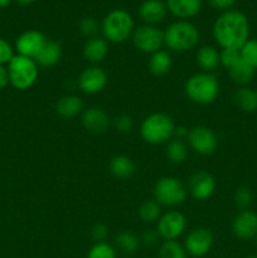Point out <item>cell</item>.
I'll return each instance as SVG.
<instances>
[{
  "label": "cell",
  "mask_w": 257,
  "mask_h": 258,
  "mask_svg": "<svg viewBox=\"0 0 257 258\" xmlns=\"http://www.w3.org/2000/svg\"><path fill=\"white\" fill-rule=\"evenodd\" d=\"M213 37L222 49H241L249 39V23L239 10H226L213 24Z\"/></svg>",
  "instance_id": "6da1fadb"
},
{
  "label": "cell",
  "mask_w": 257,
  "mask_h": 258,
  "mask_svg": "<svg viewBox=\"0 0 257 258\" xmlns=\"http://www.w3.org/2000/svg\"><path fill=\"white\" fill-rule=\"evenodd\" d=\"M185 96L197 105H209L219 95V82L213 73L198 72L190 76L184 85Z\"/></svg>",
  "instance_id": "7a4b0ae2"
},
{
  "label": "cell",
  "mask_w": 257,
  "mask_h": 258,
  "mask_svg": "<svg viewBox=\"0 0 257 258\" xmlns=\"http://www.w3.org/2000/svg\"><path fill=\"white\" fill-rule=\"evenodd\" d=\"M199 30L188 20L171 23L164 30V45L171 52L184 53L193 49L199 43Z\"/></svg>",
  "instance_id": "3957f363"
},
{
  "label": "cell",
  "mask_w": 257,
  "mask_h": 258,
  "mask_svg": "<svg viewBox=\"0 0 257 258\" xmlns=\"http://www.w3.org/2000/svg\"><path fill=\"white\" fill-rule=\"evenodd\" d=\"M175 122L164 112H154L146 116L140 126V135L145 143L150 145H160L169 143L174 138Z\"/></svg>",
  "instance_id": "277c9868"
},
{
  "label": "cell",
  "mask_w": 257,
  "mask_h": 258,
  "mask_svg": "<svg viewBox=\"0 0 257 258\" xmlns=\"http://www.w3.org/2000/svg\"><path fill=\"white\" fill-rule=\"evenodd\" d=\"M135 30V23L133 17L123 9H113L103 18L101 23V32L107 42L120 43L126 42L131 38Z\"/></svg>",
  "instance_id": "5b68a950"
},
{
  "label": "cell",
  "mask_w": 257,
  "mask_h": 258,
  "mask_svg": "<svg viewBox=\"0 0 257 258\" xmlns=\"http://www.w3.org/2000/svg\"><path fill=\"white\" fill-rule=\"evenodd\" d=\"M8 75L9 83L19 91L29 90L37 82L39 76V66L32 58L15 54L13 59L8 63Z\"/></svg>",
  "instance_id": "8992f818"
},
{
  "label": "cell",
  "mask_w": 257,
  "mask_h": 258,
  "mask_svg": "<svg viewBox=\"0 0 257 258\" xmlns=\"http://www.w3.org/2000/svg\"><path fill=\"white\" fill-rule=\"evenodd\" d=\"M153 194L161 207H178L188 198V188L175 176H163L154 185Z\"/></svg>",
  "instance_id": "52a82bcc"
},
{
  "label": "cell",
  "mask_w": 257,
  "mask_h": 258,
  "mask_svg": "<svg viewBox=\"0 0 257 258\" xmlns=\"http://www.w3.org/2000/svg\"><path fill=\"white\" fill-rule=\"evenodd\" d=\"M131 40L139 52L153 54L160 50L164 45V30L159 29L155 25H140L135 28Z\"/></svg>",
  "instance_id": "ba28073f"
},
{
  "label": "cell",
  "mask_w": 257,
  "mask_h": 258,
  "mask_svg": "<svg viewBox=\"0 0 257 258\" xmlns=\"http://www.w3.org/2000/svg\"><path fill=\"white\" fill-rule=\"evenodd\" d=\"M186 228V218L181 212L168 211L156 222V232L164 241H176Z\"/></svg>",
  "instance_id": "9c48e42d"
},
{
  "label": "cell",
  "mask_w": 257,
  "mask_h": 258,
  "mask_svg": "<svg viewBox=\"0 0 257 258\" xmlns=\"http://www.w3.org/2000/svg\"><path fill=\"white\" fill-rule=\"evenodd\" d=\"M214 243V236L208 228L198 227L189 232L184 239V248L186 253L194 258H204L212 249Z\"/></svg>",
  "instance_id": "30bf717a"
},
{
  "label": "cell",
  "mask_w": 257,
  "mask_h": 258,
  "mask_svg": "<svg viewBox=\"0 0 257 258\" xmlns=\"http://www.w3.org/2000/svg\"><path fill=\"white\" fill-rule=\"evenodd\" d=\"M188 144L194 153L199 155H212L218 148V139L216 134L207 126H194L189 130Z\"/></svg>",
  "instance_id": "8fae6325"
},
{
  "label": "cell",
  "mask_w": 257,
  "mask_h": 258,
  "mask_svg": "<svg viewBox=\"0 0 257 258\" xmlns=\"http://www.w3.org/2000/svg\"><path fill=\"white\" fill-rule=\"evenodd\" d=\"M108 82L107 73L98 66L85 68L78 76V87L86 95H97L105 90Z\"/></svg>",
  "instance_id": "7c38bea8"
},
{
  "label": "cell",
  "mask_w": 257,
  "mask_h": 258,
  "mask_svg": "<svg viewBox=\"0 0 257 258\" xmlns=\"http://www.w3.org/2000/svg\"><path fill=\"white\" fill-rule=\"evenodd\" d=\"M47 37L37 29H30L23 32L15 40V49L18 54L35 59L40 50L47 43Z\"/></svg>",
  "instance_id": "4fadbf2b"
},
{
  "label": "cell",
  "mask_w": 257,
  "mask_h": 258,
  "mask_svg": "<svg viewBox=\"0 0 257 258\" xmlns=\"http://www.w3.org/2000/svg\"><path fill=\"white\" fill-rule=\"evenodd\" d=\"M217 183L214 176L206 170H198L190 176L188 183V193L197 201H207L214 194Z\"/></svg>",
  "instance_id": "5bb4252c"
},
{
  "label": "cell",
  "mask_w": 257,
  "mask_h": 258,
  "mask_svg": "<svg viewBox=\"0 0 257 258\" xmlns=\"http://www.w3.org/2000/svg\"><path fill=\"white\" fill-rule=\"evenodd\" d=\"M232 231L238 239L249 241L257 236V213L249 209L241 211L232 222Z\"/></svg>",
  "instance_id": "9a60e30c"
},
{
  "label": "cell",
  "mask_w": 257,
  "mask_h": 258,
  "mask_svg": "<svg viewBox=\"0 0 257 258\" xmlns=\"http://www.w3.org/2000/svg\"><path fill=\"white\" fill-rule=\"evenodd\" d=\"M82 126L92 134H103L111 125V118L105 110L100 107H88L81 113Z\"/></svg>",
  "instance_id": "2e32d148"
},
{
  "label": "cell",
  "mask_w": 257,
  "mask_h": 258,
  "mask_svg": "<svg viewBox=\"0 0 257 258\" xmlns=\"http://www.w3.org/2000/svg\"><path fill=\"white\" fill-rule=\"evenodd\" d=\"M168 13L166 4L161 0H144L139 7V15L145 24L156 25L163 22Z\"/></svg>",
  "instance_id": "e0dca14e"
},
{
  "label": "cell",
  "mask_w": 257,
  "mask_h": 258,
  "mask_svg": "<svg viewBox=\"0 0 257 258\" xmlns=\"http://www.w3.org/2000/svg\"><path fill=\"white\" fill-rule=\"evenodd\" d=\"M108 54V42L105 38L93 37L86 40L83 45V57L86 60L96 66L101 63Z\"/></svg>",
  "instance_id": "ac0fdd59"
},
{
  "label": "cell",
  "mask_w": 257,
  "mask_h": 258,
  "mask_svg": "<svg viewBox=\"0 0 257 258\" xmlns=\"http://www.w3.org/2000/svg\"><path fill=\"white\" fill-rule=\"evenodd\" d=\"M166 8L180 20L196 17L202 9V0H166Z\"/></svg>",
  "instance_id": "d6986e66"
},
{
  "label": "cell",
  "mask_w": 257,
  "mask_h": 258,
  "mask_svg": "<svg viewBox=\"0 0 257 258\" xmlns=\"http://www.w3.org/2000/svg\"><path fill=\"white\" fill-rule=\"evenodd\" d=\"M55 111L63 118H73L83 112V101L76 95L62 96L55 103Z\"/></svg>",
  "instance_id": "ffe728a7"
},
{
  "label": "cell",
  "mask_w": 257,
  "mask_h": 258,
  "mask_svg": "<svg viewBox=\"0 0 257 258\" xmlns=\"http://www.w3.org/2000/svg\"><path fill=\"white\" fill-rule=\"evenodd\" d=\"M60 57H62V47H60L59 43L55 42V40L48 39L43 49L40 50V53L35 57L34 60L39 67L50 68L58 64Z\"/></svg>",
  "instance_id": "44dd1931"
},
{
  "label": "cell",
  "mask_w": 257,
  "mask_h": 258,
  "mask_svg": "<svg viewBox=\"0 0 257 258\" xmlns=\"http://www.w3.org/2000/svg\"><path fill=\"white\" fill-rule=\"evenodd\" d=\"M197 64L199 68H202L203 72L212 73L214 70L219 67L221 64V57L219 52L212 45H203L197 50L196 55Z\"/></svg>",
  "instance_id": "7402d4cb"
},
{
  "label": "cell",
  "mask_w": 257,
  "mask_h": 258,
  "mask_svg": "<svg viewBox=\"0 0 257 258\" xmlns=\"http://www.w3.org/2000/svg\"><path fill=\"white\" fill-rule=\"evenodd\" d=\"M173 64V58L168 50L160 49L150 54L149 59V72L156 77H163L170 71Z\"/></svg>",
  "instance_id": "603a6c76"
},
{
  "label": "cell",
  "mask_w": 257,
  "mask_h": 258,
  "mask_svg": "<svg viewBox=\"0 0 257 258\" xmlns=\"http://www.w3.org/2000/svg\"><path fill=\"white\" fill-rule=\"evenodd\" d=\"M111 174L118 179H128L135 173V164L126 155H116L110 161Z\"/></svg>",
  "instance_id": "cb8c5ba5"
},
{
  "label": "cell",
  "mask_w": 257,
  "mask_h": 258,
  "mask_svg": "<svg viewBox=\"0 0 257 258\" xmlns=\"http://www.w3.org/2000/svg\"><path fill=\"white\" fill-rule=\"evenodd\" d=\"M234 102L243 112H254L257 110V91L249 87H239L234 93Z\"/></svg>",
  "instance_id": "d4e9b609"
},
{
  "label": "cell",
  "mask_w": 257,
  "mask_h": 258,
  "mask_svg": "<svg viewBox=\"0 0 257 258\" xmlns=\"http://www.w3.org/2000/svg\"><path fill=\"white\" fill-rule=\"evenodd\" d=\"M254 68H252L248 63L244 62L243 59H241L239 62H237L236 64L232 68H229L228 73L231 80L233 81L236 85L244 87V86L248 85L252 81V78L254 77Z\"/></svg>",
  "instance_id": "484cf974"
},
{
  "label": "cell",
  "mask_w": 257,
  "mask_h": 258,
  "mask_svg": "<svg viewBox=\"0 0 257 258\" xmlns=\"http://www.w3.org/2000/svg\"><path fill=\"white\" fill-rule=\"evenodd\" d=\"M165 155L168 160L173 164H183L188 159L189 149L183 140L171 139L165 148Z\"/></svg>",
  "instance_id": "4316f807"
},
{
  "label": "cell",
  "mask_w": 257,
  "mask_h": 258,
  "mask_svg": "<svg viewBox=\"0 0 257 258\" xmlns=\"http://www.w3.org/2000/svg\"><path fill=\"white\" fill-rule=\"evenodd\" d=\"M115 243L121 252L126 254H133L138 251L141 242L140 238L133 232L122 231L116 236Z\"/></svg>",
  "instance_id": "83f0119b"
},
{
  "label": "cell",
  "mask_w": 257,
  "mask_h": 258,
  "mask_svg": "<svg viewBox=\"0 0 257 258\" xmlns=\"http://www.w3.org/2000/svg\"><path fill=\"white\" fill-rule=\"evenodd\" d=\"M139 218L144 222V223H154L158 222L159 218L161 217V206L155 201V199H148V201L143 202L141 206L139 207Z\"/></svg>",
  "instance_id": "f1b7e54d"
},
{
  "label": "cell",
  "mask_w": 257,
  "mask_h": 258,
  "mask_svg": "<svg viewBox=\"0 0 257 258\" xmlns=\"http://www.w3.org/2000/svg\"><path fill=\"white\" fill-rule=\"evenodd\" d=\"M185 248L178 241H164L159 248L158 258H188Z\"/></svg>",
  "instance_id": "f546056e"
},
{
  "label": "cell",
  "mask_w": 257,
  "mask_h": 258,
  "mask_svg": "<svg viewBox=\"0 0 257 258\" xmlns=\"http://www.w3.org/2000/svg\"><path fill=\"white\" fill-rule=\"evenodd\" d=\"M101 29V24L98 23V20L93 17H83L82 19L78 23V30L81 32V34L83 37H86L87 39L93 37H97L98 32Z\"/></svg>",
  "instance_id": "4dcf8cb0"
},
{
  "label": "cell",
  "mask_w": 257,
  "mask_h": 258,
  "mask_svg": "<svg viewBox=\"0 0 257 258\" xmlns=\"http://www.w3.org/2000/svg\"><path fill=\"white\" fill-rule=\"evenodd\" d=\"M87 258H116V249L107 242H98L91 247Z\"/></svg>",
  "instance_id": "1f68e13d"
},
{
  "label": "cell",
  "mask_w": 257,
  "mask_h": 258,
  "mask_svg": "<svg viewBox=\"0 0 257 258\" xmlns=\"http://www.w3.org/2000/svg\"><path fill=\"white\" fill-rule=\"evenodd\" d=\"M242 59L257 70V39H248L239 49Z\"/></svg>",
  "instance_id": "d6a6232c"
},
{
  "label": "cell",
  "mask_w": 257,
  "mask_h": 258,
  "mask_svg": "<svg viewBox=\"0 0 257 258\" xmlns=\"http://www.w3.org/2000/svg\"><path fill=\"white\" fill-rule=\"evenodd\" d=\"M234 204L238 207L239 209L244 211V209H248V207L251 206L252 202H253V193L249 188L247 186H239L236 191H234L233 196Z\"/></svg>",
  "instance_id": "836d02e7"
},
{
  "label": "cell",
  "mask_w": 257,
  "mask_h": 258,
  "mask_svg": "<svg viewBox=\"0 0 257 258\" xmlns=\"http://www.w3.org/2000/svg\"><path fill=\"white\" fill-rule=\"evenodd\" d=\"M219 57H221V64L227 70L232 68L242 59L241 52L238 49H222L219 52Z\"/></svg>",
  "instance_id": "e575fe53"
},
{
  "label": "cell",
  "mask_w": 257,
  "mask_h": 258,
  "mask_svg": "<svg viewBox=\"0 0 257 258\" xmlns=\"http://www.w3.org/2000/svg\"><path fill=\"white\" fill-rule=\"evenodd\" d=\"M113 127L121 134H128L133 131L134 128V120L130 115L126 113H121V115L116 116L113 120Z\"/></svg>",
  "instance_id": "d590c367"
},
{
  "label": "cell",
  "mask_w": 257,
  "mask_h": 258,
  "mask_svg": "<svg viewBox=\"0 0 257 258\" xmlns=\"http://www.w3.org/2000/svg\"><path fill=\"white\" fill-rule=\"evenodd\" d=\"M14 55V49H13L12 44L4 38H0V64H8Z\"/></svg>",
  "instance_id": "8d00e7d4"
},
{
  "label": "cell",
  "mask_w": 257,
  "mask_h": 258,
  "mask_svg": "<svg viewBox=\"0 0 257 258\" xmlns=\"http://www.w3.org/2000/svg\"><path fill=\"white\" fill-rule=\"evenodd\" d=\"M108 233V227L103 223H96L95 226L91 228V237L95 241V243H98V242H106L107 239Z\"/></svg>",
  "instance_id": "74e56055"
},
{
  "label": "cell",
  "mask_w": 257,
  "mask_h": 258,
  "mask_svg": "<svg viewBox=\"0 0 257 258\" xmlns=\"http://www.w3.org/2000/svg\"><path fill=\"white\" fill-rule=\"evenodd\" d=\"M159 234L156 232V229H145V231L141 233L140 236V242L145 246L151 247V246H155L159 241Z\"/></svg>",
  "instance_id": "f35d334b"
},
{
  "label": "cell",
  "mask_w": 257,
  "mask_h": 258,
  "mask_svg": "<svg viewBox=\"0 0 257 258\" xmlns=\"http://www.w3.org/2000/svg\"><path fill=\"white\" fill-rule=\"evenodd\" d=\"M237 0H209L211 5L218 10H231V8L236 4Z\"/></svg>",
  "instance_id": "ab89813d"
},
{
  "label": "cell",
  "mask_w": 257,
  "mask_h": 258,
  "mask_svg": "<svg viewBox=\"0 0 257 258\" xmlns=\"http://www.w3.org/2000/svg\"><path fill=\"white\" fill-rule=\"evenodd\" d=\"M9 83V75H8V68L5 66L0 64V90L7 87Z\"/></svg>",
  "instance_id": "60d3db41"
},
{
  "label": "cell",
  "mask_w": 257,
  "mask_h": 258,
  "mask_svg": "<svg viewBox=\"0 0 257 258\" xmlns=\"http://www.w3.org/2000/svg\"><path fill=\"white\" fill-rule=\"evenodd\" d=\"M188 135H189V130L185 127V126H176L174 136H175L178 140H184V139H188Z\"/></svg>",
  "instance_id": "b9f144b4"
},
{
  "label": "cell",
  "mask_w": 257,
  "mask_h": 258,
  "mask_svg": "<svg viewBox=\"0 0 257 258\" xmlns=\"http://www.w3.org/2000/svg\"><path fill=\"white\" fill-rule=\"evenodd\" d=\"M13 0H0V9H4V8H8L10 4H12Z\"/></svg>",
  "instance_id": "7bdbcfd3"
},
{
  "label": "cell",
  "mask_w": 257,
  "mask_h": 258,
  "mask_svg": "<svg viewBox=\"0 0 257 258\" xmlns=\"http://www.w3.org/2000/svg\"><path fill=\"white\" fill-rule=\"evenodd\" d=\"M15 2L19 3L20 5H30L34 2H37V0H15Z\"/></svg>",
  "instance_id": "ee69618b"
},
{
  "label": "cell",
  "mask_w": 257,
  "mask_h": 258,
  "mask_svg": "<svg viewBox=\"0 0 257 258\" xmlns=\"http://www.w3.org/2000/svg\"><path fill=\"white\" fill-rule=\"evenodd\" d=\"M246 258H257V254H251V256L246 257Z\"/></svg>",
  "instance_id": "f6af8a7d"
},
{
  "label": "cell",
  "mask_w": 257,
  "mask_h": 258,
  "mask_svg": "<svg viewBox=\"0 0 257 258\" xmlns=\"http://www.w3.org/2000/svg\"><path fill=\"white\" fill-rule=\"evenodd\" d=\"M256 246H257V236H256Z\"/></svg>",
  "instance_id": "bcb514c9"
},
{
  "label": "cell",
  "mask_w": 257,
  "mask_h": 258,
  "mask_svg": "<svg viewBox=\"0 0 257 258\" xmlns=\"http://www.w3.org/2000/svg\"><path fill=\"white\" fill-rule=\"evenodd\" d=\"M126 258H128V257H126Z\"/></svg>",
  "instance_id": "7dc6e473"
}]
</instances>
